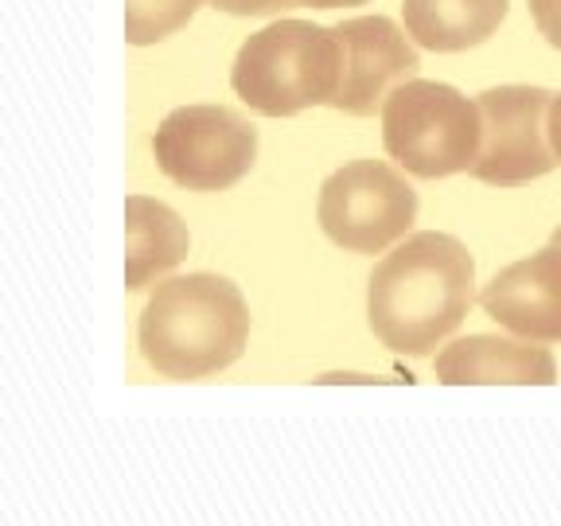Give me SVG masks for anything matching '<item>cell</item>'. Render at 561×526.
<instances>
[{
	"mask_svg": "<svg viewBox=\"0 0 561 526\" xmlns=\"http://www.w3.org/2000/svg\"><path fill=\"white\" fill-rule=\"evenodd\" d=\"M297 9H320V12H332V9H355V4H370V0H293Z\"/></svg>",
	"mask_w": 561,
	"mask_h": 526,
	"instance_id": "2e32d148",
	"label": "cell"
},
{
	"mask_svg": "<svg viewBox=\"0 0 561 526\" xmlns=\"http://www.w3.org/2000/svg\"><path fill=\"white\" fill-rule=\"evenodd\" d=\"M343 44V87L332 110L347 117L382 114L386 98L402 82L417 79L421 55L405 24L390 16H351L335 24Z\"/></svg>",
	"mask_w": 561,
	"mask_h": 526,
	"instance_id": "ba28073f",
	"label": "cell"
},
{
	"mask_svg": "<svg viewBox=\"0 0 561 526\" xmlns=\"http://www.w3.org/2000/svg\"><path fill=\"white\" fill-rule=\"evenodd\" d=\"M483 316L523 340L561 343V245H542L530 258L503 265L476 297Z\"/></svg>",
	"mask_w": 561,
	"mask_h": 526,
	"instance_id": "9c48e42d",
	"label": "cell"
},
{
	"mask_svg": "<svg viewBox=\"0 0 561 526\" xmlns=\"http://www.w3.org/2000/svg\"><path fill=\"white\" fill-rule=\"evenodd\" d=\"M530 4V20H535L538 35L553 52H561V0H526Z\"/></svg>",
	"mask_w": 561,
	"mask_h": 526,
	"instance_id": "9a60e30c",
	"label": "cell"
},
{
	"mask_svg": "<svg viewBox=\"0 0 561 526\" xmlns=\"http://www.w3.org/2000/svg\"><path fill=\"white\" fill-rule=\"evenodd\" d=\"M250 305L219 273H180L152 285L137 320V347L168 382H199L242 359Z\"/></svg>",
	"mask_w": 561,
	"mask_h": 526,
	"instance_id": "7a4b0ae2",
	"label": "cell"
},
{
	"mask_svg": "<svg viewBox=\"0 0 561 526\" xmlns=\"http://www.w3.org/2000/svg\"><path fill=\"white\" fill-rule=\"evenodd\" d=\"M440 386H553L558 359L550 343L507 332H476L448 340L433 359Z\"/></svg>",
	"mask_w": 561,
	"mask_h": 526,
	"instance_id": "30bf717a",
	"label": "cell"
},
{
	"mask_svg": "<svg viewBox=\"0 0 561 526\" xmlns=\"http://www.w3.org/2000/svg\"><path fill=\"white\" fill-rule=\"evenodd\" d=\"M207 9L227 12V16H280L297 4L293 0H207Z\"/></svg>",
	"mask_w": 561,
	"mask_h": 526,
	"instance_id": "5bb4252c",
	"label": "cell"
},
{
	"mask_svg": "<svg viewBox=\"0 0 561 526\" xmlns=\"http://www.w3.org/2000/svg\"><path fill=\"white\" fill-rule=\"evenodd\" d=\"M476 258L445 230L405 235L378 258L367 281V324L405 359H430L476 305Z\"/></svg>",
	"mask_w": 561,
	"mask_h": 526,
	"instance_id": "6da1fadb",
	"label": "cell"
},
{
	"mask_svg": "<svg viewBox=\"0 0 561 526\" xmlns=\"http://www.w3.org/2000/svg\"><path fill=\"white\" fill-rule=\"evenodd\" d=\"M257 125L230 105H180L152 133L157 168L184 192H230L257 164Z\"/></svg>",
	"mask_w": 561,
	"mask_h": 526,
	"instance_id": "8992f818",
	"label": "cell"
},
{
	"mask_svg": "<svg viewBox=\"0 0 561 526\" xmlns=\"http://www.w3.org/2000/svg\"><path fill=\"white\" fill-rule=\"evenodd\" d=\"M483 114V149L472 164V180L491 187H523L561 164L550 140L553 90L546 87H491L476 94Z\"/></svg>",
	"mask_w": 561,
	"mask_h": 526,
	"instance_id": "52a82bcc",
	"label": "cell"
},
{
	"mask_svg": "<svg viewBox=\"0 0 561 526\" xmlns=\"http://www.w3.org/2000/svg\"><path fill=\"white\" fill-rule=\"evenodd\" d=\"M398 164L375 157L335 168L316 199V222L347 254L375 258L398 245L417 222V192Z\"/></svg>",
	"mask_w": 561,
	"mask_h": 526,
	"instance_id": "5b68a950",
	"label": "cell"
},
{
	"mask_svg": "<svg viewBox=\"0 0 561 526\" xmlns=\"http://www.w3.org/2000/svg\"><path fill=\"white\" fill-rule=\"evenodd\" d=\"M382 149L417 180L472 172L483 149L480 102L448 82H402L382 105Z\"/></svg>",
	"mask_w": 561,
	"mask_h": 526,
	"instance_id": "277c9868",
	"label": "cell"
},
{
	"mask_svg": "<svg viewBox=\"0 0 561 526\" xmlns=\"http://www.w3.org/2000/svg\"><path fill=\"white\" fill-rule=\"evenodd\" d=\"M507 12L511 0H402V24L413 44L437 55L488 44Z\"/></svg>",
	"mask_w": 561,
	"mask_h": 526,
	"instance_id": "7c38bea8",
	"label": "cell"
},
{
	"mask_svg": "<svg viewBox=\"0 0 561 526\" xmlns=\"http://www.w3.org/2000/svg\"><path fill=\"white\" fill-rule=\"evenodd\" d=\"M550 140H553V152L561 160V94H553V105H550Z\"/></svg>",
	"mask_w": 561,
	"mask_h": 526,
	"instance_id": "e0dca14e",
	"label": "cell"
},
{
	"mask_svg": "<svg viewBox=\"0 0 561 526\" xmlns=\"http://www.w3.org/2000/svg\"><path fill=\"white\" fill-rule=\"evenodd\" d=\"M207 0H125V44L152 47L184 32Z\"/></svg>",
	"mask_w": 561,
	"mask_h": 526,
	"instance_id": "4fadbf2b",
	"label": "cell"
},
{
	"mask_svg": "<svg viewBox=\"0 0 561 526\" xmlns=\"http://www.w3.org/2000/svg\"><path fill=\"white\" fill-rule=\"evenodd\" d=\"M550 242H553V245H561V227H553V235H550Z\"/></svg>",
	"mask_w": 561,
	"mask_h": 526,
	"instance_id": "ac0fdd59",
	"label": "cell"
},
{
	"mask_svg": "<svg viewBox=\"0 0 561 526\" xmlns=\"http://www.w3.org/2000/svg\"><path fill=\"white\" fill-rule=\"evenodd\" d=\"M192 254V230L168 203L125 195V289L140 293Z\"/></svg>",
	"mask_w": 561,
	"mask_h": 526,
	"instance_id": "8fae6325",
	"label": "cell"
},
{
	"mask_svg": "<svg viewBox=\"0 0 561 526\" xmlns=\"http://www.w3.org/2000/svg\"><path fill=\"white\" fill-rule=\"evenodd\" d=\"M340 87V35L312 20H273L238 47L230 67V90L262 117H297L332 105Z\"/></svg>",
	"mask_w": 561,
	"mask_h": 526,
	"instance_id": "3957f363",
	"label": "cell"
}]
</instances>
